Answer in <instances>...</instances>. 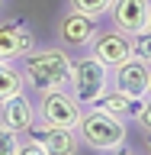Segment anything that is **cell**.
<instances>
[{
  "label": "cell",
  "instance_id": "3",
  "mask_svg": "<svg viewBox=\"0 0 151 155\" xmlns=\"http://www.w3.org/2000/svg\"><path fill=\"white\" fill-rule=\"evenodd\" d=\"M106 87H109V68H103L90 52H77L71 65V81H68V91L74 94V100L80 107H90Z\"/></svg>",
  "mask_w": 151,
  "mask_h": 155
},
{
  "label": "cell",
  "instance_id": "8",
  "mask_svg": "<svg viewBox=\"0 0 151 155\" xmlns=\"http://www.w3.org/2000/svg\"><path fill=\"white\" fill-rule=\"evenodd\" d=\"M106 16H109L113 29H119L125 36L142 32L151 26V0H113Z\"/></svg>",
  "mask_w": 151,
  "mask_h": 155
},
{
  "label": "cell",
  "instance_id": "17",
  "mask_svg": "<svg viewBox=\"0 0 151 155\" xmlns=\"http://www.w3.org/2000/svg\"><path fill=\"white\" fill-rule=\"evenodd\" d=\"M135 126H138L145 136H151V94L142 100V110H138V116H135Z\"/></svg>",
  "mask_w": 151,
  "mask_h": 155
},
{
  "label": "cell",
  "instance_id": "6",
  "mask_svg": "<svg viewBox=\"0 0 151 155\" xmlns=\"http://www.w3.org/2000/svg\"><path fill=\"white\" fill-rule=\"evenodd\" d=\"M87 52H90V55H93L103 68H109V71L132 58L129 36H125V32H119V29H100V32L93 36V42L87 45Z\"/></svg>",
  "mask_w": 151,
  "mask_h": 155
},
{
  "label": "cell",
  "instance_id": "15",
  "mask_svg": "<svg viewBox=\"0 0 151 155\" xmlns=\"http://www.w3.org/2000/svg\"><path fill=\"white\" fill-rule=\"evenodd\" d=\"M129 45H132V58H142L145 65H151V26L142 32H132Z\"/></svg>",
  "mask_w": 151,
  "mask_h": 155
},
{
  "label": "cell",
  "instance_id": "11",
  "mask_svg": "<svg viewBox=\"0 0 151 155\" xmlns=\"http://www.w3.org/2000/svg\"><path fill=\"white\" fill-rule=\"evenodd\" d=\"M32 133L48 155H80V149H84L77 129H68V126H39L36 123Z\"/></svg>",
  "mask_w": 151,
  "mask_h": 155
},
{
  "label": "cell",
  "instance_id": "2",
  "mask_svg": "<svg viewBox=\"0 0 151 155\" xmlns=\"http://www.w3.org/2000/svg\"><path fill=\"white\" fill-rule=\"evenodd\" d=\"M77 136L87 149L93 152H109V149H119V145L129 139V123L119 120V116H109L100 107H84L80 110V120H77Z\"/></svg>",
  "mask_w": 151,
  "mask_h": 155
},
{
  "label": "cell",
  "instance_id": "21",
  "mask_svg": "<svg viewBox=\"0 0 151 155\" xmlns=\"http://www.w3.org/2000/svg\"><path fill=\"white\" fill-rule=\"evenodd\" d=\"M0 7H3V0H0Z\"/></svg>",
  "mask_w": 151,
  "mask_h": 155
},
{
  "label": "cell",
  "instance_id": "9",
  "mask_svg": "<svg viewBox=\"0 0 151 155\" xmlns=\"http://www.w3.org/2000/svg\"><path fill=\"white\" fill-rule=\"evenodd\" d=\"M109 87L125 91L135 97H148L151 94V65H145L142 58H129L119 68L109 71Z\"/></svg>",
  "mask_w": 151,
  "mask_h": 155
},
{
  "label": "cell",
  "instance_id": "13",
  "mask_svg": "<svg viewBox=\"0 0 151 155\" xmlns=\"http://www.w3.org/2000/svg\"><path fill=\"white\" fill-rule=\"evenodd\" d=\"M19 91H26V81H23V74H19L16 61H0V104L7 100V97L19 94Z\"/></svg>",
  "mask_w": 151,
  "mask_h": 155
},
{
  "label": "cell",
  "instance_id": "18",
  "mask_svg": "<svg viewBox=\"0 0 151 155\" xmlns=\"http://www.w3.org/2000/svg\"><path fill=\"white\" fill-rule=\"evenodd\" d=\"M16 155H48V152L42 149V142H39L36 136H32V139H23V142H19V152Z\"/></svg>",
  "mask_w": 151,
  "mask_h": 155
},
{
  "label": "cell",
  "instance_id": "1",
  "mask_svg": "<svg viewBox=\"0 0 151 155\" xmlns=\"http://www.w3.org/2000/svg\"><path fill=\"white\" fill-rule=\"evenodd\" d=\"M71 65H74V55H71L68 48H61L58 42L55 45L29 48L26 55L16 61L26 87L36 91V94L55 91V87H68V81H71Z\"/></svg>",
  "mask_w": 151,
  "mask_h": 155
},
{
  "label": "cell",
  "instance_id": "14",
  "mask_svg": "<svg viewBox=\"0 0 151 155\" xmlns=\"http://www.w3.org/2000/svg\"><path fill=\"white\" fill-rule=\"evenodd\" d=\"M64 7L80 10V13H87V16H93V19H103L109 13V7H113V0H64Z\"/></svg>",
  "mask_w": 151,
  "mask_h": 155
},
{
  "label": "cell",
  "instance_id": "4",
  "mask_svg": "<svg viewBox=\"0 0 151 155\" xmlns=\"http://www.w3.org/2000/svg\"><path fill=\"white\" fill-rule=\"evenodd\" d=\"M52 32H55V42L61 48H68L71 55H77V52H87V45H90L93 36L100 32V19L87 16V13H80V10L64 7L61 13H58Z\"/></svg>",
  "mask_w": 151,
  "mask_h": 155
},
{
  "label": "cell",
  "instance_id": "5",
  "mask_svg": "<svg viewBox=\"0 0 151 155\" xmlns=\"http://www.w3.org/2000/svg\"><path fill=\"white\" fill-rule=\"evenodd\" d=\"M80 110L84 107L74 100V94L68 87L36 94V123L39 126H68V129H74L77 120H80Z\"/></svg>",
  "mask_w": 151,
  "mask_h": 155
},
{
  "label": "cell",
  "instance_id": "7",
  "mask_svg": "<svg viewBox=\"0 0 151 155\" xmlns=\"http://www.w3.org/2000/svg\"><path fill=\"white\" fill-rule=\"evenodd\" d=\"M36 45H39V39H36L29 23H23V19L0 23V61L3 65L7 61H19L29 48H36Z\"/></svg>",
  "mask_w": 151,
  "mask_h": 155
},
{
  "label": "cell",
  "instance_id": "16",
  "mask_svg": "<svg viewBox=\"0 0 151 155\" xmlns=\"http://www.w3.org/2000/svg\"><path fill=\"white\" fill-rule=\"evenodd\" d=\"M19 142H23V136H19L16 129H10V126L0 123V155H16Z\"/></svg>",
  "mask_w": 151,
  "mask_h": 155
},
{
  "label": "cell",
  "instance_id": "19",
  "mask_svg": "<svg viewBox=\"0 0 151 155\" xmlns=\"http://www.w3.org/2000/svg\"><path fill=\"white\" fill-rule=\"evenodd\" d=\"M100 155H142V152H138V149H132L129 142H122L119 149H109V152H100Z\"/></svg>",
  "mask_w": 151,
  "mask_h": 155
},
{
  "label": "cell",
  "instance_id": "12",
  "mask_svg": "<svg viewBox=\"0 0 151 155\" xmlns=\"http://www.w3.org/2000/svg\"><path fill=\"white\" fill-rule=\"evenodd\" d=\"M142 100L145 97H135V94H125V91H116V87H106L90 107H100V110H106L109 116H119L125 123H135V116L142 110Z\"/></svg>",
  "mask_w": 151,
  "mask_h": 155
},
{
  "label": "cell",
  "instance_id": "20",
  "mask_svg": "<svg viewBox=\"0 0 151 155\" xmlns=\"http://www.w3.org/2000/svg\"><path fill=\"white\" fill-rule=\"evenodd\" d=\"M142 155H151V136H145V152Z\"/></svg>",
  "mask_w": 151,
  "mask_h": 155
},
{
  "label": "cell",
  "instance_id": "10",
  "mask_svg": "<svg viewBox=\"0 0 151 155\" xmlns=\"http://www.w3.org/2000/svg\"><path fill=\"white\" fill-rule=\"evenodd\" d=\"M0 123L10 126V129H16L19 136L32 133V126H36V100H32L26 91L7 97V100L0 104Z\"/></svg>",
  "mask_w": 151,
  "mask_h": 155
}]
</instances>
